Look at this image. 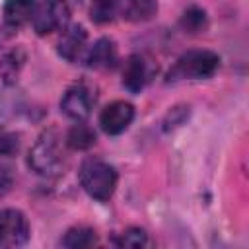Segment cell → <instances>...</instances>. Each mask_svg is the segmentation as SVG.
<instances>
[{
	"label": "cell",
	"mask_w": 249,
	"mask_h": 249,
	"mask_svg": "<svg viewBox=\"0 0 249 249\" xmlns=\"http://www.w3.org/2000/svg\"><path fill=\"white\" fill-rule=\"evenodd\" d=\"M29 167L45 177H54L64 169L66 156L62 138L54 128L45 130L29 150Z\"/></svg>",
	"instance_id": "cell-1"
},
{
	"label": "cell",
	"mask_w": 249,
	"mask_h": 249,
	"mask_svg": "<svg viewBox=\"0 0 249 249\" xmlns=\"http://www.w3.org/2000/svg\"><path fill=\"white\" fill-rule=\"evenodd\" d=\"M70 19V8L66 0H41L33 12V29L37 35H49L53 31L64 29Z\"/></svg>",
	"instance_id": "cell-4"
},
{
	"label": "cell",
	"mask_w": 249,
	"mask_h": 249,
	"mask_svg": "<svg viewBox=\"0 0 249 249\" xmlns=\"http://www.w3.org/2000/svg\"><path fill=\"white\" fill-rule=\"evenodd\" d=\"M37 0H6L4 4V21L10 27H19L33 18Z\"/></svg>",
	"instance_id": "cell-11"
},
{
	"label": "cell",
	"mask_w": 249,
	"mask_h": 249,
	"mask_svg": "<svg viewBox=\"0 0 249 249\" xmlns=\"http://www.w3.org/2000/svg\"><path fill=\"white\" fill-rule=\"evenodd\" d=\"M148 78H150V68H148V62L144 60V56H140V54L128 56L123 66V86L128 91L136 93L146 86Z\"/></svg>",
	"instance_id": "cell-9"
},
{
	"label": "cell",
	"mask_w": 249,
	"mask_h": 249,
	"mask_svg": "<svg viewBox=\"0 0 249 249\" xmlns=\"http://www.w3.org/2000/svg\"><path fill=\"white\" fill-rule=\"evenodd\" d=\"M117 243L121 247H132V249L144 247V245H148V233L142 228H128L126 231L121 233Z\"/></svg>",
	"instance_id": "cell-18"
},
{
	"label": "cell",
	"mask_w": 249,
	"mask_h": 249,
	"mask_svg": "<svg viewBox=\"0 0 249 249\" xmlns=\"http://www.w3.org/2000/svg\"><path fill=\"white\" fill-rule=\"evenodd\" d=\"M25 64V53L23 49L16 47L12 51H8L2 58H0V78L4 84H14L21 72Z\"/></svg>",
	"instance_id": "cell-12"
},
{
	"label": "cell",
	"mask_w": 249,
	"mask_h": 249,
	"mask_svg": "<svg viewBox=\"0 0 249 249\" xmlns=\"http://www.w3.org/2000/svg\"><path fill=\"white\" fill-rule=\"evenodd\" d=\"M18 150H19V140L16 134H12V132L0 134V152L4 156H14Z\"/></svg>",
	"instance_id": "cell-19"
},
{
	"label": "cell",
	"mask_w": 249,
	"mask_h": 249,
	"mask_svg": "<svg viewBox=\"0 0 249 249\" xmlns=\"http://www.w3.org/2000/svg\"><path fill=\"white\" fill-rule=\"evenodd\" d=\"M66 144L72 150H88L95 144V132L82 121H78L66 134Z\"/></svg>",
	"instance_id": "cell-15"
},
{
	"label": "cell",
	"mask_w": 249,
	"mask_h": 249,
	"mask_svg": "<svg viewBox=\"0 0 249 249\" xmlns=\"http://www.w3.org/2000/svg\"><path fill=\"white\" fill-rule=\"evenodd\" d=\"M10 187H12V175H10V171L6 167L0 165V195L8 193Z\"/></svg>",
	"instance_id": "cell-20"
},
{
	"label": "cell",
	"mask_w": 249,
	"mask_h": 249,
	"mask_svg": "<svg viewBox=\"0 0 249 249\" xmlns=\"http://www.w3.org/2000/svg\"><path fill=\"white\" fill-rule=\"evenodd\" d=\"M86 43H88V33L82 25H72L68 29L64 27V33L58 41V53L66 60L76 62L82 58V54L86 51Z\"/></svg>",
	"instance_id": "cell-8"
},
{
	"label": "cell",
	"mask_w": 249,
	"mask_h": 249,
	"mask_svg": "<svg viewBox=\"0 0 249 249\" xmlns=\"http://www.w3.org/2000/svg\"><path fill=\"white\" fill-rule=\"evenodd\" d=\"M181 25H183V29L189 31V33H198V31H202L204 25H206V14H204V10H200V8H196V6L185 10V14H183V18H181Z\"/></svg>",
	"instance_id": "cell-17"
},
{
	"label": "cell",
	"mask_w": 249,
	"mask_h": 249,
	"mask_svg": "<svg viewBox=\"0 0 249 249\" xmlns=\"http://www.w3.org/2000/svg\"><path fill=\"white\" fill-rule=\"evenodd\" d=\"M95 243H97V235L88 226H74L62 237V245L70 247V249H84V247H91Z\"/></svg>",
	"instance_id": "cell-13"
},
{
	"label": "cell",
	"mask_w": 249,
	"mask_h": 249,
	"mask_svg": "<svg viewBox=\"0 0 249 249\" xmlns=\"http://www.w3.org/2000/svg\"><path fill=\"white\" fill-rule=\"evenodd\" d=\"M95 89L89 86V84H74L70 86L62 99H60V109L66 117L74 119V121H86L89 115H91V109L95 105Z\"/></svg>",
	"instance_id": "cell-5"
},
{
	"label": "cell",
	"mask_w": 249,
	"mask_h": 249,
	"mask_svg": "<svg viewBox=\"0 0 249 249\" xmlns=\"http://www.w3.org/2000/svg\"><path fill=\"white\" fill-rule=\"evenodd\" d=\"M134 119V107L128 101H113L99 113V126L105 134H121Z\"/></svg>",
	"instance_id": "cell-7"
},
{
	"label": "cell",
	"mask_w": 249,
	"mask_h": 249,
	"mask_svg": "<svg viewBox=\"0 0 249 249\" xmlns=\"http://www.w3.org/2000/svg\"><path fill=\"white\" fill-rule=\"evenodd\" d=\"M220 66V56L212 51H189L177 58L171 66L167 78L171 82L179 80H202L210 78Z\"/></svg>",
	"instance_id": "cell-3"
},
{
	"label": "cell",
	"mask_w": 249,
	"mask_h": 249,
	"mask_svg": "<svg viewBox=\"0 0 249 249\" xmlns=\"http://www.w3.org/2000/svg\"><path fill=\"white\" fill-rule=\"evenodd\" d=\"M80 185L95 200H109L117 187V171L99 158H89L80 165Z\"/></svg>",
	"instance_id": "cell-2"
},
{
	"label": "cell",
	"mask_w": 249,
	"mask_h": 249,
	"mask_svg": "<svg viewBox=\"0 0 249 249\" xmlns=\"http://www.w3.org/2000/svg\"><path fill=\"white\" fill-rule=\"evenodd\" d=\"M119 10V0H91V19L97 23H107L115 18Z\"/></svg>",
	"instance_id": "cell-16"
},
{
	"label": "cell",
	"mask_w": 249,
	"mask_h": 249,
	"mask_svg": "<svg viewBox=\"0 0 249 249\" xmlns=\"http://www.w3.org/2000/svg\"><path fill=\"white\" fill-rule=\"evenodd\" d=\"M29 239V222L21 210L2 208L0 210V245L18 247Z\"/></svg>",
	"instance_id": "cell-6"
},
{
	"label": "cell",
	"mask_w": 249,
	"mask_h": 249,
	"mask_svg": "<svg viewBox=\"0 0 249 249\" xmlns=\"http://www.w3.org/2000/svg\"><path fill=\"white\" fill-rule=\"evenodd\" d=\"M86 62H88V66L99 68V70L113 68L115 62H117V47H115V43L111 39H107V37L97 39L93 43V47L88 51Z\"/></svg>",
	"instance_id": "cell-10"
},
{
	"label": "cell",
	"mask_w": 249,
	"mask_h": 249,
	"mask_svg": "<svg viewBox=\"0 0 249 249\" xmlns=\"http://www.w3.org/2000/svg\"><path fill=\"white\" fill-rule=\"evenodd\" d=\"M156 12V0H124L123 4V16L130 21H146Z\"/></svg>",
	"instance_id": "cell-14"
}]
</instances>
